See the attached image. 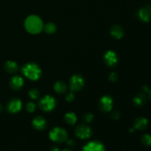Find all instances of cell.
Wrapping results in <instances>:
<instances>
[{"mask_svg":"<svg viewBox=\"0 0 151 151\" xmlns=\"http://www.w3.org/2000/svg\"><path fill=\"white\" fill-rule=\"evenodd\" d=\"M44 23L41 18L32 15L28 16L24 22V27L27 30L32 34H37L44 29Z\"/></svg>","mask_w":151,"mask_h":151,"instance_id":"6da1fadb","label":"cell"},{"mask_svg":"<svg viewBox=\"0 0 151 151\" xmlns=\"http://www.w3.org/2000/svg\"><path fill=\"white\" fill-rule=\"evenodd\" d=\"M22 72L26 78L31 81H36L39 79L41 75V68L35 63H28L24 65Z\"/></svg>","mask_w":151,"mask_h":151,"instance_id":"7a4b0ae2","label":"cell"},{"mask_svg":"<svg viewBox=\"0 0 151 151\" xmlns=\"http://www.w3.org/2000/svg\"><path fill=\"white\" fill-rule=\"evenodd\" d=\"M50 139L52 142L58 143H62L67 140V132L66 130L60 127H55L50 131Z\"/></svg>","mask_w":151,"mask_h":151,"instance_id":"3957f363","label":"cell"},{"mask_svg":"<svg viewBox=\"0 0 151 151\" xmlns=\"http://www.w3.org/2000/svg\"><path fill=\"white\" fill-rule=\"evenodd\" d=\"M56 105L55 99L50 95H46L40 100L38 103L40 109L44 111H51L55 109Z\"/></svg>","mask_w":151,"mask_h":151,"instance_id":"277c9868","label":"cell"},{"mask_svg":"<svg viewBox=\"0 0 151 151\" xmlns=\"http://www.w3.org/2000/svg\"><path fill=\"white\" fill-rule=\"evenodd\" d=\"M84 79L81 75H75L70 78L69 81V87L73 91H78L82 89L84 86Z\"/></svg>","mask_w":151,"mask_h":151,"instance_id":"5b68a950","label":"cell"},{"mask_svg":"<svg viewBox=\"0 0 151 151\" xmlns=\"http://www.w3.org/2000/svg\"><path fill=\"white\" fill-rule=\"evenodd\" d=\"M92 131L86 124H81L75 129V134L81 139H86L91 136Z\"/></svg>","mask_w":151,"mask_h":151,"instance_id":"8992f818","label":"cell"},{"mask_svg":"<svg viewBox=\"0 0 151 151\" xmlns=\"http://www.w3.org/2000/svg\"><path fill=\"white\" fill-rule=\"evenodd\" d=\"M114 101L111 97L109 95L103 96L99 102V108L102 111L109 112L113 108Z\"/></svg>","mask_w":151,"mask_h":151,"instance_id":"52a82bcc","label":"cell"},{"mask_svg":"<svg viewBox=\"0 0 151 151\" xmlns=\"http://www.w3.org/2000/svg\"><path fill=\"white\" fill-rule=\"evenodd\" d=\"M82 151H106V148L103 143L94 140L85 145Z\"/></svg>","mask_w":151,"mask_h":151,"instance_id":"ba28073f","label":"cell"},{"mask_svg":"<svg viewBox=\"0 0 151 151\" xmlns=\"http://www.w3.org/2000/svg\"><path fill=\"white\" fill-rule=\"evenodd\" d=\"M22 106V103L19 99L13 98L7 103V109L10 113H17L21 110Z\"/></svg>","mask_w":151,"mask_h":151,"instance_id":"9c48e42d","label":"cell"},{"mask_svg":"<svg viewBox=\"0 0 151 151\" xmlns=\"http://www.w3.org/2000/svg\"><path fill=\"white\" fill-rule=\"evenodd\" d=\"M104 60L106 64L109 66H114L118 62L117 55L114 51L109 50L106 52L104 55Z\"/></svg>","mask_w":151,"mask_h":151,"instance_id":"30bf717a","label":"cell"},{"mask_svg":"<svg viewBox=\"0 0 151 151\" xmlns=\"http://www.w3.org/2000/svg\"><path fill=\"white\" fill-rule=\"evenodd\" d=\"M32 126L37 130H44L47 127V121L43 116H37L32 119Z\"/></svg>","mask_w":151,"mask_h":151,"instance_id":"8fae6325","label":"cell"},{"mask_svg":"<svg viewBox=\"0 0 151 151\" xmlns=\"http://www.w3.org/2000/svg\"><path fill=\"white\" fill-rule=\"evenodd\" d=\"M24 85V80L19 75H15L10 79V86L13 90H19L22 88Z\"/></svg>","mask_w":151,"mask_h":151,"instance_id":"7c38bea8","label":"cell"},{"mask_svg":"<svg viewBox=\"0 0 151 151\" xmlns=\"http://www.w3.org/2000/svg\"><path fill=\"white\" fill-rule=\"evenodd\" d=\"M147 125H148V121H147V119L146 118L142 117V116L138 117L134 121V128L136 129L143 130L147 128Z\"/></svg>","mask_w":151,"mask_h":151,"instance_id":"4fadbf2b","label":"cell"},{"mask_svg":"<svg viewBox=\"0 0 151 151\" xmlns=\"http://www.w3.org/2000/svg\"><path fill=\"white\" fill-rule=\"evenodd\" d=\"M111 34L114 38H116V39H119L123 35L124 31L119 25L114 24L111 29Z\"/></svg>","mask_w":151,"mask_h":151,"instance_id":"5bb4252c","label":"cell"},{"mask_svg":"<svg viewBox=\"0 0 151 151\" xmlns=\"http://www.w3.org/2000/svg\"><path fill=\"white\" fill-rule=\"evenodd\" d=\"M18 69H19V66H18L17 63L12 60L6 62L5 65H4V69L6 72H9V73H14V72H17Z\"/></svg>","mask_w":151,"mask_h":151,"instance_id":"9a60e30c","label":"cell"},{"mask_svg":"<svg viewBox=\"0 0 151 151\" xmlns=\"http://www.w3.org/2000/svg\"><path fill=\"white\" fill-rule=\"evenodd\" d=\"M54 90L58 94H63L67 90V86L66 83L61 81H57L54 85Z\"/></svg>","mask_w":151,"mask_h":151,"instance_id":"2e32d148","label":"cell"},{"mask_svg":"<svg viewBox=\"0 0 151 151\" xmlns=\"http://www.w3.org/2000/svg\"><path fill=\"white\" fill-rule=\"evenodd\" d=\"M64 120L66 123L73 125L76 123L77 120H78V117H77L76 114L73 112H68L65 114Z\"/></svg>","mask_w":151,"mask_h":151,"instance_id":"e0dca14e","label":"cell"},{"mask_svg":"<svg viewBox=\"0 0 151 151\" xmlns=\"http://www.w3.org/2000/svg\"><path fill=\"white\" fill-rule=\"evenodd\" d=\"M139 16L141 19V20L144 21V22H148L150 19V11L147 8H142L140 9L139 11Z\"/></svg>","mask_w":151,"mask_h":151,"instance_id":"ac0fdd59","label":"cell"},{"mask_svg":"<svg viewBox=\"0 0 151 151\" xmlns=\"http://www.w3.org/2000/svg\"><path fill=\"white\" fill-rule=\"evenodd\" d=\"M145 103V96L144 94L139 93L134 98V103L137 106H142Z\"/></svg>","mask_w":151,"mask_h":151,"instance_id":"d6986e66","label":"cell"},{"mask_svg":"<svg viewBox=\"0 0 151 151\" xmlns=\"http://www.w3.org/2000/svg\"><path fill=\"white\" fill-rule=\"evenodd\" d=\"M44 29L45 32H47L48 34H52L55 32L56 26L52 22H48L47 24H46V25L44 26Z\"/></svg>","mask_w":151,"mask_h":151,"instance_id":"ffe728a7","label":"cell"},{"mask_svg":"<svg viewBox=\"0 0 151 151\" xmlns=\"http://www.w3.org/2000/svg\"><path fill=\"white\" fill-rule=\"evenodd\" d=\"M141 141L144 145H151V135H150V134H145L142 137Z\"/></svg>","mask_w":151,"mask_h":151,"instance_id":"44dd1931","label":"cell"},{"mask_svg":"<svg viewBox=\"0 0 151 151\" xmlns=\"http://www.w3.org/2000/svg\"><path fill=\"white\" fill-rule=\"evenodd\" d=\"M28 94L32 100H37L39 97V91L36 88H32L29 90Z\"/></svg>","mask_w":151,"mask_h":151,"instance_id":"7402d4cb","label":"cell"},{"mask_svg":"<svg viewBox=\"0 0 151 151\" xmlns=\"http://www.w3.org/2000/svg\"><path fill=\"white\" fill-rule=\"evenodd\" d=\"M26 109L28 112H33L36 109V105L32 102L27 103L26 105Z\"/></svg>","mask_w":151,"mask_h":151,"instance_id":"603a6c76","label":"cell"},{"mask_svg":"<svg viewBox=\"0 0 151 151\" xmlns=\"http://www.w3.org/2000/svg\"><path fill=\"white\" fill-rule=\"evenodd\" d=\"M94 119V115L91 114L90 113H86L83 115V120L84 122H87V123H89Z\"/></svg>","mask_w":151,"mask_h":151,"instance_id":"cb8c5ba5","label":"cell"},{"mask_svg":"<svg viewBox=\"0 0 151 151\" xmlns=\"http://www.w3.org/2000/svg\"><path fill=\"white\" fill-rule=\"evenodd\" d=\"M65 99L67 102L69 103H71V102L75 100V94H74L73 92H69L68 94H66V97H65Z\"/></svg>","mask_w":151,"mask_h":151,"instance_id":"d4e9b609","label":"cell"},{"mask_svg":"<svg viewBox=\"0 0 151 151\" xmlns=\"http://www.w3.org/2000/svg\"><path fill=\"white\" fill-rule=\"evenodd\" d=\"M109 78L111 82H115V81H117V75L116 73H114V72H111L109 75Z\"/></svg>","mask_w":151,"mask_h":151,"instance_id":"484cf974","label":"cell"},{"mask_svg":"<svg viewBox=\"0 0 151 151\" xmlns=\"http://www.w3.org/2000/svg\"><path fill=\"white\" fill-rule=\"evenodd\" d=\"M111 118H113V119H118L120 117V113H119V111H115L112 112L111 114Z\"/></svg>","mask_w":151,"mask_h":151,"instance_id":"4316f807","label":"cell"},{"mask_svg":"<svg viewBox=\"0 0 151 151\" xmlns=\"http://www.w3.org/2000/svg\"><path fill=\"white\" fill-rule=\"evenodd\" d=\"M67 145L69 146H70V147H73L74 145H75V142H74L73 139H69L67 140Z\"/></svg>","mask_w":151,"mask_h":151,"instance_id":"83f0119b","label":"cell"},{"mask_svg":"<svg viewBox=\"0 0 151 151\" xmlns=\"http://www.w3.org/2000/svg\"><path fill=\"white\" fill-rule=\"evenodd\" d=\"M51 151H60V150H59L58 147H52L51 148Z\"/></svg>","mask_w":151,"mask_h":151,"instance_id":"f1b7e54d","label":"cell"},{"mask_svg":"<svg viewBox=\"0 0 151 151\" xmlns=\"http://www.w3.org/2000/svg\"><path fill=\"white\" fill-rule=\"evenodd\" d=\"M2 111V106H1V105L0 104V111Z\"/></svg>","mask_w":151,"mask_h":151,"instance_id":"f546056e","label":"cell"},{"mask_svg":"<svg viewBox=\"0 0 151 151\" xmlns=\"http://www.w3.org/2000/svg\"><path fill=\"white\" fill-rule=\"evenodd\" d=\"M62 151H71V150H68V149H64V150H63Z\"/></svg>","mask_w":151,"mask_h":151,"instance_id":"4dcf8cb0","label":"cell"},{"mask_svg":"<svg viewBox=\"0 0 151 151\" xmlns=\"http://www.w3.org/2000/svg\"><path fill=\"white\" fill-rule=\"evenodd\" d=\"M150 95H151V93H150Z\"/></svg>","mask_w":151,"mask_h":151,"instance_id":"1f68e13d","label":"cell"}]
</instances>
